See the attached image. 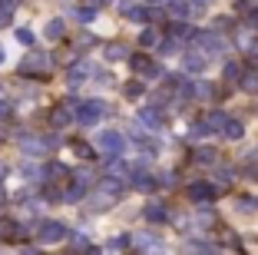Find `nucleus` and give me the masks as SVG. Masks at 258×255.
Returning a JSON list of instances; mask_svg holds the SVG:
<instances>
[{
  "label": "nucleus",
  "mask_w": 258,
  "mask_h": 255,
  "mask_svg": "<svg viewBox=\"0 0 258 255\" xmlns=\"http://www.w3.org/2000/svg\"><path fill=\"white\" fill-rule=\"evenodd\" d=\"M63 103L70 106V113H73V123H80V126H96V123L109 113V106L103 103V99H83V103L63 99Z\"/></svg>",
  "instance_id": "obj_1"
},
{
  "label": "nucleus",
  "mask_w": 258,
  "mask_h": 255,
  "mask_svg": "<svg viewBox=\"0 0 258 255\" xmlns=\"http://www.w3.org/2000/svg\"><path fill=\"white\" fill-rule=\"evenodd\" d=\"M46 70H50V57H46V53L33 50L20 60V76H43Z\"/></svg>",
  "instance_id": "obj_2"
},
{
  "label": "nucleus",
  "mask_w": 258,
  "mask_h": 255,
  "mask_svg": "<svg viewBox=\"0 0 258 255\" xmlns=\"http://www.w3.org/2000/svg\"><path fill=\"white\" fill-rule=\"evenodd\" d=\"M122 133H116V129H99V136H96V146H99V152L103 156H119L122 152Z\"/></svg>",
  "instance_id": "obj_3"
},
{
  "label": "nucleus",
  "mask_w": 258,
  "mask_h": 255,
  "mask_svg": "<svg viewBox=\"0 0 258 255\" xmlns=\"http://www.w3.org/2000/svg\"><path fill=\"white\" fill-rule=\"evenodd\" d=\"M129 70L136 76H162V67L152 57H146V53H136V57H129Z\"/></svg>",
  "instance_id": "obj_4"
},
{
  "label": "nucleus",
  "mask_w": 258,
  "mask_h": 255,
  "mask_svg": "<svg viewBox=\"0 0 258 255\" xmlns=\"http://www.w3.org/2000/svg\"><path fill=\"white\" fill-rule=\"evenodd\" d=\"M63 235H67V225L63 222H40V229H37V239L43 242V245H53Z\"/></svg>",
  "instance_id": "obj_5"
},
{
  "label": "nucleus",
  "mask_w": 258,
  "mask_h": 255,
  "mask_svg": "<svg viewBox=\"0 0 258 255\" xmlns=\"http://www.w3.org/2000/svg\"><path fill=\"white\" fill-rule=\"evenodd\" d=\"M225 120H228V116H225V113H219V110L205 113L202 120L196 123V133H222V129H225Z\"/></svg>",
  "instance_id": "obj_6"
},
{
  "label": "nucleus",
  "mask_w": 258,
  "mask_h": 255,
  "mask_svg": "<svg viewBox=\"0 0 258 255\" xmlns=\"http://www.w3.org/2000/svg\"><path fill=\"white\" fill-rule=\"evenodd\" d=\"M20 149H23V156H46L50 143H46V136H43V139H37V136H23Z\"/></svg>",
  "instance_id": "obj_7"
},
{
  "label": "nucleus",
  "mask_w": 258,
  "mask_h": 255,
  "mask_svg": "<svg viewBox=\"0 0 258 255\" xmlns=\"http://www.w3.org/2000/svg\"><path fill=\"white\" fill-rule=\"evenodd\" d=\"M185 195H189L192 202H209V199H215V186H209V182H192V186L185 189Z\"/></svg>",
  "instance_id": "obj_8"
},
{
  "label": "nucleus",
  "mask_w": 258,
  "mask_h": 255,
  "mask_svg": "<svg viewBox=\"0 0 258 255\" xmlns=\"http://www.w3.org/2000/svg\"><path fill=\"white\" fill-rule=\"evenodd\" d=\"M133 245H136L139 252H159L162 239H159V235H152V232H139V235H133Z\"/></svg>",
  "instance_id": "obj_9"
},
{
  "label": "nucleus",
  "mask_w": 258,
  "mask_h": 255,
  "mask_svg": "<svg viewBox=\"0 0 258 255\" xmlns=\"http://www.w3.org/2000/svg\"><path fill=\"white\" fill-rule=\"evenodd\" d=\"M90 73H96V67H93V63H76V67L73 70H70V76H67V83H70V86H80V83H86V80H90Z\"/></svg>",
  "instance_id": "obj_10"
},
{
  "label": "nucleus",
  "mask_w": 258,
  "mask_h": 255,
  "mask_svg": "<svg viewBox=\"0 0 258 255\" xmlns=\"http://www.w3.org/2000/svg\"><path fill=\"white\" fill-rule=\"evenodd\" d=\"M196 43H199V50H202L205 57H215V53L222 50V40L215 37V33H199V37H196Z\"/></svg>",
  "instance_id": "obj_11"
},
{
  "label": "nucleus",
  "mask_w": 258,
  "mask_h": 255,
  "mask_svg": "<svg viewBox=\"0 0 258 255\" xmlns=\"http://www.w3.org/2000/svg\"><path fill=\"white\" fill-rule=\"evenodd\" d=\"M67 123H73V113H70V106L67 103H60V106H53L50 110V126H67Z\"/></svg>",
  "instance_id": "obj_12"
},
{
  "label": "nucleus",
  "mask_w": 258,
  "mask_h": 255,
  "mask_svg": "<svg viewBox=\"0 0 258 255\" xmlns=\"http://www.w3.org/2000/svg\"><path fill=\"white\" fill-rule=\"evenodd\" d=\"M182 70H189V73H202L205 70V53H185L182 57Z\"/></svg>",
  "instance_id": "obj_13"
},
{
  "label": "nucleus",
  "mask_w": 258,
  "mask_h": 255,
  "mask_svg": "<svg viewBox=\"0 0 258 255\" xmlns=\"http://www.w3.org/2000/svg\"><path fill=\"white\" fill-rule=\"evenodd\" d=\"M0 239L17 242V239H23V229L17 222H10V219H0Z\"/></svg>",
  "instance_id": "obj_14"
},
{
  "label": "nucleus",
  "mask_w": 258,
  "mask_h": 255,
  "mask_svg": "<svg viewBox=\"0 0 258 255\" xmlns=\"http://www.w3.org/2000/svg\"><path fill=\"white\" fill-rule=\"evenodd\" d=\"M143 216L149 219V222H166V219H169V209H166L162 202H149V206H146V212H143Z\"/></svg>",
  "instance_id": "obj_15"
},
{
  "label": "nucleus",
  "mask_w": 258,
  "mask_h": 255,
  "mask_svg": "<svg viewBox=\"0 0 258 255\" xmlns=\"http://www.w3.org/2000/svg\"><path fill=\"white\" fill-rule=\"evenodd\" d=\"M63 30H67V27H63V20H60V17H53V20H46L43 37H46V40H60V37H63Z\"/></svg>",
  "instance_id": "obj_16"
},
{
  "label": "nucleus",
  "mask_w": 258,
  "mask_h": 255,
  "mask_svg": "<svg viewBox=\"0 0 258 255\" xmlns=\"http://www.w3.org/2000/svg\"><path fill=\"white\" fill-rule=\"evenodd\" d=\"M139 120L146 123V129H159L162 126V113L159 110H139Z\"/></svg>",
  "instance_id": "obj_17"
},
{
  "label": "nucleus",
  "mask_w": 258,
  "mask_h": 255,
  "mask_svg": "<svg viewBox=\"0 0 258 255\" xmlns=\"http://www.w3.org/2000/svg\"><path fill=\"white\" fill-rule=\"evenodd\" d=\"M238 86H242L245 93H258V70H248V73H242Z\"/></svg>",
  "instance_id": "obj_18"
},
{
  "label": "nucleus",
  "mask_w": 258,
  "mask_h": 255,
  "mask_svg": "<svg viewBox=\"0 0 258 255\" xmlns=\"http://www.w3.org/2000/svg\"><path fill=\"white\" fill-rule=\"evenodd\" d=\"M222 133H225V139H242V136H245V126L238 120H225V129H222Z\"/></svg>",
  "instance_id": "obj_19"
},
{
  "label": "nucleus",
  "mask_w": 258,
  "mask_h": 255,
  "mask_svg": "<svg viewBox=\"0 0 258 255\" xmlns=\"http://www.w3.org/2000/svg\"><path fill=\"white\" fill-rule=\"evenodd\" d=\"M43 173H46V179H67L70 169H67V166H60V163H50V166L43 169Z\"/></svg>",
  "instance_id": "obj_20"
},
{
  "label": "nucleus",
  "mask_w": 258,
  "mask_h": 255,
  "mask_svg": "<svg viewBox=\"0 0 258 255\" xmlns=\"http://www.w3.org/2000/svg\"><path fill=\"white\" fill-rule=\"evenodd\" d=\"M126 17H129L133 23H146V20H149V10H146V7H136V4H133V7L126 10Z\"/></svg>",
  "instance_id": "obj_21"
},
{
  "label": "nucleus",
  "mask_w": 258,
  "mask_h": 255,
  "mask_svg": "<svg viewBox=\"0 0 258 255\" xmlns=\"http://www.w3.org/2000/svg\"><path fill=\"white\" fill-rule=\"evenodd\" d=\"M17 7H20V0H0V20H10Z\"/></svg>",
  "instance_id": "obj_22"
},
{
  "label": "nucleus",
  "mask_w": 258,
  "mask_h": 255,
  "mask_svg": "<svg viewBox=\"0 0 258 255\" xmlns=\"http://www.w3.org/2000/svg\"><path fill=\"white\" fill-rule=\"evenodd\" d=\"M235 206H238V212H245V216L258 209V202H255V199H248V195H238V199H235Z\"/></svg>",
  "instance_id": "obj_23"
},
{
  "label": "nucleus",
  "mask_w": 258,
  "mask_h": 255,
  "mask_svg": "<svg viewBox=\"0 0 258 255\" xmlns=\"http://www.w3.org/2000/svg\"><path fill=\"white\" fill-rule=\"evenodd\" d=\"M242 73H245V70L238 67V63H225V80L228 83H238V80H242Z\"/></svg>",
  "instance_id": "obj_24"
},
{
  "label": "nucleus",
  "mask_w": 258,
  "mask_h": 255,
  "mask_svg": "<svg viewBox=\"0 0 258 255\" xmlns=\"http://www.w3.org/2000/svg\"><path fill=\"white\" fill-rule=\"evenodd\" d=\"M169 14L172 17H185L189 14V4H185V0H169Z\"/></svg>",
  "instance_id": "obj_25"
},
{
  "label": "nucleus",
  "mask_w": 258,
  "mask_h": 255,
  "mask_svg": "<svg viewBox=\"0 0 258 255\" xmlns=\"http://www.w3.org/2000/svg\"><path fill=\"white\" fill-rule=\"evenodd\" d=\"M126 245H133V239H129V235H113V239L106 242V248H116V252H119V248H126Z\"/></svg>",
  "instance_id": "obj_26"
},
{
  "label": "nucleus",
  "mask_w": 258,
  "mask_h": 255,
  "mask_svg": "<svg viewBox=\"0 0 258 255\" xmlns=\"http://www.w3.org/2000/svg\"><path fill=\"white\" fill-rule=\"evenodd\" d=\"M20 176H23V179H30V182H37L40 179V169L33 163H27V166H20Z\"/></svg>",
  "instance_id": "obj_27"
},
{
  "label": "nucleus",
  "mask_w": 258,
  "mask_h": 255,
  "mask_svg": "<svg viewBox=\"0 0 258 255\" xmlns=\"http://www.w3.org/2000/svg\"><path fill=\"white\" fill-rule=\"evenodd\" d=\"M73 152H76V156H83V159H93V149L83 143V139H73Z\"/></svg>",
  "instance_id": "obj_28"
},
{
  "label": "nucleus",
  "mask_w": 258,
  "mask_h": 255,
  "mask_svg": "<svg viewBox=\"0 0 258 255\" xmlns=\"http://www.w3.org/2000/svg\"><path fill=\"white\" fill-rule=\"evenodd\" d=\"M73 17H76L80 23H90L93 17H96V10H93V7H80V10H73Z\"/></svg>",
  "instance_id": "obj_29"
},
{
  "label": "nucleus",
  "mask_w": 258,
  "mask_h": 255,
  "mask_svg": "<svg viewBox=\"0 0 258 255\" xmlns=\"http://www.w3.org/2000/svg\"><path fill=\"white\" fill-rule=\"evenodd\" d=\"M106 57H109V60H122V57H129V53H126V46H122V43H113L106 50Z\"/></svg>",
  "instance_id": "obj_30"
},
{
  "label": "nucleus",
  "mask_w": 258,
  "mask_h": 255,
  "mask_svg": "<svg viewBox=\"0 0 258 255\" xmlns=\"http://www.w3.org/2000/svg\"><path fill=\"white\" fill-rule=\"evenodd\" d=\"M70 245H73V248H80V252H90V248H93L90 242H86V235H80V232H76L73 239H70Z\"/></svg>",
  "instance_id": "obj_31"
},
{
  "label": "nucleus",
  "mask_w": 258,
  "mask_h": 255,
  "mask_svg": "<svg viewBox=\"0 0 258 255\" xmlns=\"http://www.w3.org/2000/svg\"><path fill=\"white\" fill-rule=\"evenodd\" d=\"M215 156H219L215 149H199L196 152V163H215Z\"/></svg>",
  "instance_id": "obj_32"
},
{
  "label": "nucleus",
  "mask_w": 258,
  "mask_h": 255,
  "mask_svg": "<svg viewBox=\"0 0 258 255\" xmlns=\"http://www.w3.org/2000/svg\"><path fill=\"white\" fill-rule=\"evenodd\" d=\"M126 96H129V99L143 96V83H136V80H133V83H126Z\"/></svg>",
  "instance_id": "obj_33"
},
{
  "label": "nucleus",
  "mask_w": 258,
  "mask_h": 255,
  "mask_svg": "<svg viewBox=\"0 0 258 255\" xmlns=\"http://www.w3.org/2000/svg\"><path fill=\"white\" fill-rule=\"evenodd\" d=\"M17 40H20L23 46H33V33L27 30V27H20V30H17Z\"/></svg>",
  "instance_id": "obj_34"
},
{
  "label": "nucleus",
  "mask_w": 258,
  "mask_h": 255,
  "mask_svg": "<svg viewBox=\"0 0 258 255\" xmlns=\"http://www.w3.org/2000/svg\"><path fill=\"white\" fill-rule=\"evenodd\" d=\"M172 33H175V37H189V33H192V27H189V23H175V27H172Z\"/></svg>",
  "instance_id": "obj_35"
},
{
  "label": "nucleus",
  "mask_w": 258,
  "mask_h": 255,
  "mask_svg": "<svg viewBox=\"0 0 258 255\" xmlns=\"http://www.w3.org/2000/svg\"><path fill=\"white\" fill-rule=\"evenodd\" d=\"M196 96H212V86H209V83H196Z\"/></svg>",
  "instance_id": "obj_36"
},
{
  "label": "nucleus",
  "mask_w": 258,
  "mask_h": 255,
  "mask_svg": "<svg viewBox=\"0 0 258 255\" xmlns=\"http://www.w3.org/2000/svg\"><path fill=\"white\" fill-rule=\"evenodd\" d=\"M139 43H143V46H152V43H156V30H146L143 37H139Z\"/></svg>",
  "instance_id": "obj_37"
},
{
  "label": "nucleus",
  "mask_w": 258,
  "mask_h": 255,
  "mask_svg": "<svg viewBox=\"0 0 258 255\" xmlns=\"http://www.w3.org/2000/svg\"><path fill=\"white\" fill-rule=\"evenodd\" d=\"M189 248H196V252H212L215 245H212V242H192Z\"/></svg>",
  "instance_id": "obj_38"
},
{
  "label": "nucleus",
  "mask_w": 258,
  "mask_h": 255,
  "mask_svg": "<svg viewBox=\"0 0 258 255\" xmlns=\"http://www.w3.org/2000/svg\"><path fill=\"white\" fill-rule=\"evenodd\" d=\"M10 113H14V106H10V103H7V99H0V120H7Z\"/></svg>",
  "instance_id": "obj_39"
},
{
  "label": "nucleus",
  "mask_w": 258,
  "mask_h": 255,
  "mask_svg": "<svg viewBox=\"0 0 258 255\" xmlns=\"http://www.w3.org/2000/svg\"><path fill=\"white\" fill-rule=\"evenodd\" d=\"M162 53H179V43H175V40H166V43H162Z\"/></svg>",
  "instance_id": "obj_40"
},
{
  "label": "nucleus",
  "mask_w": 258,
  "mask_h": 255,
  "mask_svg": "<svg viewBox=\"0 0 258 255\" xmlns=\"http://www.w3.org/2000/svg\"><path fill=\"white\" fill-rule=\"evenodd\" d=\"M43 199H46V202H56V199H60V192H56V189H43Z\"/></svg>",
  "instance_id": "obj_41"
},
{
  "label": "nucleus",
  "mask_w": 258,
  "mask_h": 255,
  "mask_svg": "<svg viewBox=\"0 0 258 255\" xmlns=\"http://www.w3.org/2000/svg\"><path fill=\"white\" fill-rule=\"evenodd\" d=\"M228 27H232V20H228V17H219V20H215V30H228Z\"/></svg>",
  "instance_id": "obj_42"
},
{
  "label": "nucleus",
  "mask_w": 258,
  "mask_h": 255,
  "mask_svg": "<svg viewBox=\"0 0 258 255\" xmlns=\"http://www.w3.org/2000/svg\"><path fill=\"white\" fill-rule=\"evenodd\" d=\"M192 4H196V7L202 10V7H209V4H212V0H192Z\"/></svg>",
  "instance_id": "obj_43"
},
{
  "label": "nucleus",
  "mask_w": 258,
  "mask_h": 255,
  "mask_svg": "<svg viewBox=\"0 0 258 255\" xmlns=\"http://www.w3.org/2000/svg\"><path fill=\"white\" fill-rule=\"evenodd\" d=\"M4 60H7V53H4V46H0V63H4Z\"/></svg>",
  "instance_id": "obj_44"
},
{
  "label": "nucleus",
  "mask_w": 258,
  "mask_h": 255,
  "mask_svg": "<svg viewBox=\"0 0 258 255\" xmlns=\"http://www.w3.org/2000/svg\"><path fill=\"white\" fill-rule=\"evenodd\" d=\"M0 202H4V189H0Z\"/></svg>",
  "instance_id": "obj_45"
},
{
  "label": "nucleus",
  "mask_w": 258,
  "mask_h": 255,
  "mask_svg": "<svg viewBox=\"0 0 258 255\" xmlns=\"http://www.w3.org/2000/svg\"><path fill=\"white\" fill-rule=\"evenodd\" d=\"M93 4H106V0H93Z\"/></svg>",
  "instance_id": "obj_46"
},
{
  "label": "nucleus",
  "mask_w": 258,
  "mask_h": 255,
  "mask_svg": "<svg viewBox=\"0 0 258 255\" xmlns=\"http://www.w3.org/2000/svg\"><path fill=\"white\" fill-rule=\"evenodd\" d=\"M149 4H159V0H149Z\"/></svg>",
  "instance_id": "obj_47"
}]
</instances>
